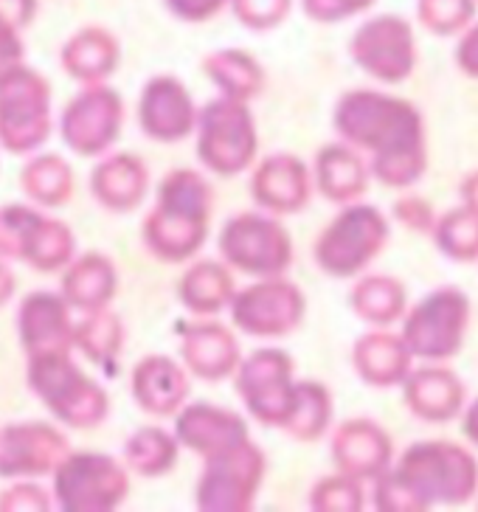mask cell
Wrapping results in <instances>:
<instances>
[{
    "mask_svg": "<svg viewBox=\"0 0 478 512\" xmlns=\"http://www.w3.org/2000/svg\"><path fill=\"white\" fill-rule=\"evenodd\" d=\"M338 138L369 155V175L386 189H411L428 169V133L414 102L383 91H346L332 110Z\"/></svg>",
    "mask_w": 478,
    "mask_h": 512,
    "instance_id": "6da1fadb",
    "label": "cell"
},
{
    "mask_svg": "<svg viewBox=\"0 0 478 512\" xmlns=\"http://www.w3.org/2000/svg\"><path fill=\"white\" fill-rule=\"evenodd\" d=\"M211 209V183L197 169L169 172L158 186L155 206L141 228L147 251L161 262L192 259L209 237Z\"/></svg>",
    "mask_w": 478,
    "mask_h": 512,
    "instance_id": "7a4b0ae2",
    "label": "cell"
},
{
    "mask_svg": "<svg viewBox=\"0 0 478 512\" xmlns=\"http://www.w3.org/2000/svg\"><path fill=\"white\" fill-rule=\"evenodd\" d=\"M391 467L411 487L425 512L434 507H462L473 501L478 490V459L450 439H419Z\"/></svg>",
    "mask_w": 478,
    "mask_h": 512,
    "instance_id": "3957f363",
    "label": "cell"
},
{
    "mask_svg": "<svg viewBox=\"0 0 478 512\" xmlns=\"http://www.w3.org/2000/svg\"><path fill=\"white\" fill-rule=\"evenodd\" d=\"M391 240L389 217L369 203H346L327 223L313 245L318 271L329 279H352L386 251Z\"/></svg>",
    "mask_w": 478,
    "mask_h": 512,
    "instance_id": "277c9868",
    "label": "cell"
},
{
    "mask_svg": "<svg viewBox=\"0 0 478 512\" xmlns=\"http://www.w3.org/2000/svg\"><path fill=\"white\" fill-rule=\"evenodd\" d=\"M26 380L40 403L71 428H96L110 411L107 392L71 361V352L29 358Z\"/></svg>",
    "mask_w": 478,
    "mask_h": 512,
    "instance_id": "5b68a950",
    "label": "cell"
},
{
    "mask_svg": "<svg viewBox=\"0 0 478 512\" xmlns=\"http://www.w3.org/2000/svg\"><path fill=\"white\" fill-rule=\"evenodd\" d=\"M473 304L459 287H436L405 310L403 341L414 361L448 363L464 349L470 332Z\"/></svg>",
    "mask_w": 478,
    "mask_h": 512,
    "instance_id": "8992f818",
    "label": "cell"
},
{
    "mask_svg": "<svg viewBox=\"0 0 478 512\" xmlns=\"http://www.w3.org/2000/svg\"><path fill=\"white\" fill-rule=\"evenodd\" d=\"M195 133L197 158L214 175L234 178L254 164L259 138L248 102H237L228 96L211 99L209 105L197 110Z\"/></svg>",
    "mask_w": 478,
    "mask_h": 512,
    "instance_id": "52a82bcc",
    "label": "cell"
},
{
    "mask_svg": "<svg viewBox=\"0 0 478 512\" xmlns=\"http://www.w3.org/2000/svg\"><path fill=\"white\" fill-rule=\"evenodd\" d=\"M51 476V498L62 512H113L130 496L127 467L107 453L68 451Z\"/></svg>",
    "mask_w": 478,
    "mask_h": 512,
    "instance_id": "ba28073f",
    "label": "cell"
},
{
    "mask_svg": "<svg viewBox=\"0 0 478 512\" xmlns=\"http://www.w3.org/2000/svg\"><path fill=\"white\" fill-rule=\"evenodd\" d=\"M217 248L231 271L248 273L254 279L284 276L293 265V237L276 220V214H234L231 220H225Z\"/></svg>",
    "mask_w": 478,
    "mask_h": 512,
    "instance_id": "9c48e42d",
    "label": "cell"
},
{
    "mask_svg": "<svg viewBox=\"0 0 478 512\" xmlns=\"http://www.w3.org/2000/svg\"><path fill=\"white\" fill-rule=\"evenodd\" d=\"M51 136V85L23 62L0 74V147L26 155Z\"/></svg>",
    "mask_w": 478,
    "mask_h": 512,
    "instance_id": "30bf717a",
    "label": "cell"
},
{
    "mask_svg": "<svg viewBox=\"0 0 478 512\" xmlns=\"http://www.w3.org/2000/svg\"><path fill=\"white\" fill-rule=\"evenodd\" d=\"M195 501L203 512H248L254 510L256 493L265 482L268 459L251 439L203 459Z\"/></svg>",
    "mask_w": 478,
    "mask_h": 512,
    "instance_id": "8fae6325",
    "label": "cell"
},
{
    "mask_svg": "<svg viewBox=\"0 0 478 512\" xmlns=\"http://www.w3.org/2000/svg\"><path fill=\"white\" fill-rule=\"evenodd\" d=\"M0 256H12L34 271H60L76 256L71 228L48 217L40 206L0 209Z\"/></svg>",
    "mask_w": 478,
    "mask_h": 512,
    "instance_id": "7c38bea8",
    "label": "cell"
},
{
    "mask_svg": "<svg viewBox=\"0 0 478 512\" xmlns=\"http://www.w3.org/2000/svg\"><path fill=\"white\" fill-rule=\"evenodd\" d=\"M349 57L383 85H403L417 71V34L400 15L369 17L349 40Z\"/></svg>",
    "mask_w": 478,
    "mask_h": 512,
    "instance_id": "4fadbf2b",
    "label": "cell"
},
{
    "mask_svg": "<svg viewBox=\"0 0 478 512\" xmlns=\"http://www.w3.org/2000/svg\"><path fill=\"white\" fill-rule=\"evenodd\" d=\"M293 372H296V363L284 349L262 347L251 352L245 361L239 358L234 369L237 392L254 420L282 428L296 397Z\"/></svg>",
    "mask_w": 478,
    "mask_h": 512,
    "instance_id": "5bb4252c",
    "label": "cell"
},
{
    "mask_svg": "<svg viewBox=\"0 0 478 512\" xmlns=\"http://www.w3.org/2000/svg\"><path fill=\"white\" fill-rule=\"evenodd\" d=\"M234 327L251 338H284L296 332L307 313V299L299 285L284 276L256 279L254 285L234 290L231 299Z\"/></svg>",
    "mask_w": 478,
    "mask_h": 512,
    "instance_id": "9a60e30c",
    "label": "cell"
},
{
    "mask_svg": "<svg viewBox=\"0 0 478 512\" xmlns=\"http://www.w3.org/2000/svg\"><path fill=\"white\" fill-rule=\"evenodd\" d=\"M124 124V102L116 91L93 82L85 91L68 102L60 121V133L65 147H71L82 158L102 155L113 147Z\"/></svg>",
    "mask_w": 478,
    "mask_h": 512,
    "instance_id": "2e32d148",
    "label": "cell"
},
{
    "mask_svg": "<svg viewBox=\"0 0 478 512\" xmlns=\"http://www.w3.org/2000/svg\"><path fill=\"white\" fill-rule=\"evenodd\" d=\"M71 451L68 437L48 422H12L0 431V479L48 476Z\"/></svg>",
    "mask_w": 478,
    "mask_h": 512,
    "instance_id": "e0dca14e",
    "label": "cell"
},
{
    "mask_svg": "<svg viewBox=\"0 0 478 512\" xmlns=\"http://www.w3.org/2000/svg\"><path fill=\"white\" fill-rule=\"evenodd\" d=\"M197 107L178 76L158 74L147 79L138 96L141 133L158 144H178L195 133Z\"/></svg>",
    "mask_w": 478,
    "mask_h": 512,
    "instance_id": "ac0fdd59",
    "label": "cell"
},
{
    "mask_svg": "<svg viewBox=\"0 0 478 512\" xmlns=\"http://www.w3.org/2000/svg\"><path fill=\"white\" fill-rule=\"evenodd\" d=\"M329 453L338 473L352 476L358 482H374L394 462V442L380 422L352 417L335 428Z\"/></svg>",
    "mask_w": 478,
    "mask_h": 512,
    "instance_id": "d6986e66",
    "label": "cell"
},
{
    "mask_svg": "<svg viewBox=\"0 0 478 512\" xmlns=\"http://www.w3.org/2000/svg\"><path fill=\"white\" fill-rule=\"evenodd\" d=\"M313 172L299 155L276 152L251 175V200L268 214H299L310 206Z\"/></svg>",
    "mask_w": 478,
    "mask_h": 512,
    "instance_id": "ffe728a7",
    "label": "cell"
},
{
    "mask_svg": "<svg viewBox=\"0 0 478 512\" xmlns=\"http://www.w3.org/2000/svg\"><path fill=\"white\" fill-rule=\"evenodd\" d=\"M405 408L422 422L442 425L456 420L467 403V386L453 369L442 363H428L411 369L400 383Z\"/></svg>",
    "mask_w": 478,
    "mask_h": 512,
    "instance_id": "44dd1931",
    "label": "cell"
},
{
    "mask_svg": "<svg viewBox=\"0 0 478 512\" xmlns=\"http://www.w3.org/2000/svg\"><path fill=\"white\" fill-rule=\"evenodd\" d=\"M17 332L29 358L48 352H71L74 349L71 307L57 293L34 290L20 302Z\"/></svg>",
    "mask_w": 478,
    "mask_h": 512,
    "instance_id": "7402d4cb",
    "label": "cell"
},
{
    "mask_svg": "<svg viewBox=\"0 0 478 512\" xmlns=\"http://www.w3.org/2000/svg\"><path fill=\"white\" fill-rule=\"evenodd\" d=\"M183 366L203 380H225L239 363V344L234 332L220 321H186L180 324Z\"/></svg>",
    "mask_w": 478,
    "mask_h": 512,
    "instance_id": "603a6c76",
    "label": "cell"
},
{
    "mask_svg": "<svg viewBox=\"0 0 478 512\" xmlns=\"http://www.w3.org/2000/svg\"><path fill=\"white\" fill-rule=\"evenodd\" d=\"M175 439L186 451L200 453L203 459L220 453L242 439H248V422L237 411L214 403H192L180 408L175 420Z\"/></svg>",
    "mask_w": 478,
    "mask_h": 512,
    "instance_id": "cb8c5ba5",
    "label": "cell"
},
{
    "mask_svg": "<svg viewBox=\"0 0 478 512\" xmlns=\"http://www.w3.org/2000/svg\"><path fill=\"white\" fill-rule=\"evenodd\" d=\"M352 369L366 386L386 392V389H397L405 375L414 369V355L405 347L403 335L389 332L386 327H374L355 341Z\"/></svg>",
    "mask_w": 478,
    "mask_h": 512,
    "instance_id": "d4e9b609",
    "label": "cell"
},
{
    "mask_svg": "<svg viewBox=\"0 0 478 512\" xmlns=\"http://www.w3.org/2000/svg\"><path fill=\"white\" fill-rule=\"evenodd\" d=\"M133 400L152 417H172L189 397L186 369L169 355H147L133 366Z\"/></svg>",
    "mask_w": 478,
    "mask_h": 512,
    "instance_id": "484cf974",
    "label": "cell"
},
{
    "mask_svg": "<svg viewBox=\"0 0 478 512\" xmlns=\"http://www.w3.org/2000/svg\"><path fill=\"white\" fill-rule=\"evenodd\" d=\"M369 181H372L369 164L363 161V155L355 147H349L344 141L327 144L315 152L313 189H318L329 203H335V206L355 203L366 195Z\"/></svg>",
    "mask_w": 478,
    "mask_h": 512,
    "instance_id": "4316f807",
    "label": "cell"
},
{
    "mask_svg": "<svg viewBox=\"0 0 478 512\" xmlns=\"http://www.w3.org/2000/svg\"><path fill=\"white\" fill-rule=\"evenodd\" d=\"M150 186V172L141 158L130 152H116L99 161L90 172V195L107 211H133L141 206Z\"/></svg>",
    "mask_w": 478,
    "mask_h": 512,
    "instance_id": "83f0119b",
    "label": "cell"
},
{
    "mask_svg": "<svg viewBox=\"0 0 478 512\" xmlns=\"http://www.w3.org/2000/svg\"><path fill=\"white\" fill-rule=\"evenodd\" d=\"M65 268L68 271L62 276L60 296L68 307L82 313H96L113 302L119 290V271L105 254L93 251V254L74 256Z\"/></svg>",
    "mask_w": 478,
    "mask_h": 512,
    "instance_id": "f1b7e54d",
    "label": "cell"
},
{
    "mask_svg": "<svg viewBox=\"0 0 478 512\" xmlns=\"http://www.w3.org/2000/svg\"><path fill=\"white\" fill-rule=\"evenodd\" d=\"M62 68L79 82H102L119 68V40L102 26L76 31L62 46Z\"/></svg>",
    "mask_w": 478,
    "mask_h": 512,
    "instance_id": "f546056e",
    "label": "cell"
},
{
    "mask_svg": "<svg viewBox=\"0 0 478 512\" xmlns=\"http://www.w3.org/2000/svg\"><path fill=\"white\" fill-rule=\"evenodd\" d=\"M349 307L369 327H391L408 310V290L397 276L369 273V276H360L352 287Z\"/></svg>",
    "mask_w": 478,
    "mask_h": 512,
    "instance_id": "4dcf8cb0",
    "label": "cell"
},
{
    "mask_svg": "<svg viewBox=\"0 0 478 512\" xmlns=\"http://www.w3.org/2000/svg\"><path fill=\"white\" fill-rule=\"evenodd\" d=\"M180 304L192 316H217L234 299V276L223 262H197L183 273L178 285Z\"/></svg>",
    "mask_w": 478,
    "mask_h": 512,
    "instance_id": "1f68e13d",
    "label": "cell"
},
{
    "mask_svg": "<svg viewBox=\"0 0 478 512\" xmlns=\"http://www.w3.org/2000/svg\"><path fill=\"white\" fill-rule=\"evenodd\" d=\"M203 71L220 88L223 96L251 102L265 91V68L242 48H223L203 60Z\"/></svg>",
    "mask_w": 478,
    "mask_h": 512,
    "instance_id": "d6a6232c",
    "label": "cell"
},
{
    "mask_svg": "<svg viewBox=\"0 0 478 512\" xmlns=\"http://www.w3.org/2000/svg\"><path fill=\"white\" fill-rule=\"evenodd\" d=\"M332 394L318 380H296L293 408L284 420L282 431L299 442H318L332 425Z\"/></svg>",
    "mask_w": 478,
    "mask_h": 512,
    "instance_id": "836d02e7",
    "label": "cell"
},
{
    "mask_svg": "<svg viewBox=\"0 0 478 512\" xmlns=\"http://www.w3.org/2000/svg\"><path fill=\"white\" fill-rule=\"evenodd\" d=\"M20 183L40 209H60L74 197V172L60 155H40L29 161L20 172Z\"/></svg>",
    "mask_w": 478,
    "mask_h": 512,
    "instance_id": "e575fe53",
    "label": "cell"
},
{
    "mask_svg": "<svg viewBox=\"0 0 478 512\" xmlns=\"http://www.w3.org/2000/svg\"><path fill=\"white\" fill-rule=\"evenodd\" d=\"M74 347L82 349V355L88 361L113 372V366L119 363L121 347H124L121 318L105 313V310L85 313V318L74 324Z\"/></svg>",
    "mask_w": 478,
    "mask_h": 512,
    "instance_id": "d590c367",
    "label": "cell"
},
{
    "mask_svg": "<svg viewBox=\"0 0 478 512\" xmlns=\"http://www.w3.org/2000/svg\"><path fill=\"white\" fill-rule=\"evenodd\" d=\"M178 451L180 445L175 434H166L161 428H138L133 437L124 442V462L138 476L158 479L175 467Z\"/></svg>",
    "mask_w": 478,
    "mask_h": 512,
    "instance_id": "8d00e7d4",
    "label": "cell"
},
{
    "mask_svg": "<svg viewBox=\"0 0 478 512\" xmlns=\"http://www.w3.org/2000/svg\"><path fill=\"white\" fill-rule=\"evenodd\" d=\"M436 251L459 265L478 262V214L464 206L445 211L436 217V226L431 231Z\"/></svg>",
    "mask_w": 478,
    "mask_h": 512,
    "instance_id": "74e56055",
    "label": "cell"
},
{
    "mask_svg": "<svg viewBox=\"0 0 478 512\" xmlns=\"http://www.w3.org/2000/svg\"><path fill=\"white\" fill-rule=\"evenodd\" d=\"M476 12V0H417L419 26L434 37H459Z\"/></svg>",
    "mask_w": 478,
    "mask_h": 512,
    "instance_id": "f35d334b",
    "label": "cell"
},
{
    "mask_svg": "<svg viewBox=\"0 0 478 512\" xmlns=\"http://www.w3.org/2000/svg\"><path fill=\"white\" fill-rule=\"evenodd\" d=\"M363 507H366L363 482L344 473L324 476L310 490V510L315 512H360Z\"/></svg>",
    "mask_w": 478,
    "mask_h": 512,
    "instance_id": "ab89813d",
    "label": "cell"
},
{
    "mask_svg": "<svg viewBox=\"0 0 478 512\" xmlns=\"http://www.w3.org/2000/svg\"><path fill=\"white\" fill-rule=\"evenodd\" d=\"M228 6L245 29L273 31L287 20L293 0H231Z\"/></svg>",
    "mask_w": 478,
    "mask_h": 512,
    "instance_id": "60d3db41",
    "label": "cell"
},
{
    "mask_svg": "<svg viewBox=\"0 0 478 512\" xmlns=\"http://www.w3.org/2000/svg\"><path fill=\"white\" fill-rule=\"evenodd\" d=\"M374 510L380 512H425V507L419 504V498L411 493V487L394 473V467H389L386 473H380L374 479Z\"/></svg>",
    "mask_w": 478,
    "mask_h": 512,
    "instance_id": "b9f144b4",
    "label": "cell"
},
{
    "mask_svg": "<svg viewBox=\"0 0 478 512\" xmlns=\"http://www.w3.org/2000/svg\"><path fill=\"white\" fill-rule=\"evenodd\" d=\"M391 217L397 220V226H403L411 234H425L431 237V231L436 226V209L428 197L422 195H403L394 200L391 206Z\"/></svg>",
    "mask_w": 478,
    "mask_h": 512,
    "instance_id": "7bdbcfd3",
    "label": "cell"
},
{
    "mask_svg": "<svg viewBox=\"0 0 478 512\" xmlns=\"http://www.w3.org/2000/svg\"><path fill=\"white\" fill-rule=\"evenodd\" d=\"M377 0H301L304 15L315 23H344L349 17L369 12Z\"/></svg>",
    "mask_w": 478,
    "mask_h": 512,
    "instance_id": "ee69618b",
    "label": "cell"
},
{
    "mask_svg": "<svg viewBox=\"0 0 478 512\" xmlns=\"http://www.w3.org/2000/svg\"><path fill=\"white\" fill-rule=\"evenodd\" d=\"M54 498L45 493L40 484L29 479H17L6 493H0V510H51Z\"/></svg>",
    "mask_w": 478,
    "mask_h": 512,
    "instance_id": "f6af8a7d",
    "label": "cell"
},
{
    "mask_svg": "<svg viewBox=\"0 0 478 512\" xmlns=\"http://www.w3.org/2000/svg\"><path fill=\"white\" fill-rule=\"evenodd\" d=\"M166 9L183 23H206L223 12L231 0H164Z\"/></svg>",
    "mask_w": 478,
    "mask_h": 512,
    "instance_id": "bcb514c9",
    "label": "cell"
},
{
    "mask_svg": "<svg viewBox=\"0 0 478 512\" xmlns=\"http://www.w3.org/2000/svg\"><path fill=\"white\" fill-rule=\"evenodd\" d=\"M20 31H23L20 26H15L9 17L0 12V74L23 62L26 43H23Z\"/></svg>",
    "mask_w": 478,
    "mask_h": 512,
    "instance_id": "7dc6e473",
    "label": "cell"
},
{
    "mask_svg": "<svg viewBox=\"0 0 478 512\" xmlns=\"http://www.w3.org/2000/svg\"><path fill=\"white\" fill-rule=\"evenodd\" d=\"M453 60H456V68H459L467 79H476L478 82V23L476 20H473V23L459 34V43H456V51H453Z\"/></svg>",
    "mask_w": 478,
    "mask_h": 512,
    "instance_id": "c3c4849f",
    "label": "cell"
},
{
    "mask_svg": "<svg viewBox=\"0 0 478 512\" xmlns=\"http://www.w3.org/2000/svg\"><path fill=\"white\" fill-rule=\"evenodd\" d=\"M0 12L20 29H29L37 15V0H0Z\"/></svg>",
    "mask_w": 478,
    "mask_h": 512,
    "instance_id": "681fc988",
    "label": "cell"
},
{
    "mask_svg": "<svg viewBox=\"0 0 478 512\" xmlns=\"http://www.w3.org/2000/svg\"><path fill=\"white\" fill-rule=\"evenodd\" d=\"M459 197H462L464 209L478 214V169H473L470 175H464L462 183H459Z\"/></svg>",
    "mask_w": 478,
    "mask_h": 512,
    "instance_id": "f907efd6",
    "label": "cell"
},
{
    "mask_svg": "<svg viewBox=\"0 0 478 512\" xmlns=\"http://www.w3.org/2000/svg\"><path fill=\"white\" fill-rule=\"evenodd\" d=\"M462 431H464V437L470 439L473 445L478 448V397L470 403V406H464L462 408Z\"/></svg>",
    "mask_w": 478,
    "mask_h": 512,
    "instance_id": "816d5d0a",
    "label": "cell"
},
{
    "mask_svg": "<svg viewBox=\"0 0 478 512\" xmlns=\"http://www.w3.org/2000/svg\"><path fill=\"white\" fill-rule=\"evenodd\" d=\"M15 290H17L15 273L9 271V268H6V265L0 262V307L9 302L12 296H15Z\"/></svg>",
    "mask_w": 478,
    "mask_h": 512,
    "instance_id": "f5cc1de1",
    "label": "cell"
},
{
    "mask_svg": "<svg viewBox=\"0 0 478 512\" xmlns=\"http://www.w3.org/2000/svg\"><path fill=\"white\" fill-rule=\"evenodd\" d=\"M476 6H478V0H476Z\"/></svg>",
    "mask_w": 478,
    "mask_h": 512,
    "instance_id": "db71d44e",
    "label": "cell"
}]
</instances>
